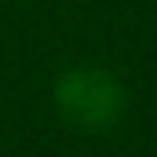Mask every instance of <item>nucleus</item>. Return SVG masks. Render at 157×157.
I'll return each mask as SVG.
<instances>
[{
    "instance_id": "nucleus-1",
    "label": "nucleus",
    "mask_w": 157,
    "mask_h": 157,
    "mask_svg": "<svg viewBox=\"0 0 157 157\" xmlns=\"http://www.w3.org/2000/svg\"><path fill=\"white\" fill-rule=\"evenodd\" d=\"M51 99H55L59 117L80 132H110L128 106L121 80L110 70L91 66V62L62 70L51 88Z\"/></svg>"
}]
</instances>
